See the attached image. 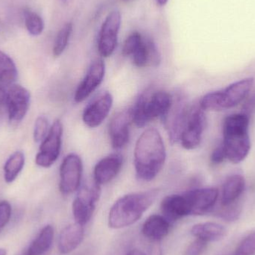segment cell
<instances>
[{
	"label": "cell",
	"mask_w": 255,
	"mask_h": 255,
	"mask_svg": "<svg viewBox=\"0 0 255 255\" xmlns=\"http://www.w3.org/2000/svg\"><path fill=\"white\" fill-rule=\"evenodd\" d=\"M85 236L84 226L75 223L61 231L58 238V250L61 254L73 253L82 244Z\"/></svg>",
	"instance_id": "obj_19"
},
{
	"label": "cell",
	"mask_w": 255,
	"mask_h": 255,
	"mask_svg": "<svg viewBox=\"0 0 255 255\" xmlns=\"http://www.w3.org/2000/svg\"><path fill=\"white\" fill-rule=\"evenodd\" d=\"M189 108L190 106H188L182 97H178L176 100L173 98L172 107L163 120L168 134L172 142L180 140V136L187 119Z\"/></svg>",
	"instance_id": "obj_13"
},
{
	"label": "cell",
	"mask_w": 255,
	"mask_h": 255,
	"mask_svg": "<svg viewBox=\"0 0 255 255\" xmlns=\"http://www.w3.org/2000/svg\"><path fill=\"white\" fill-rule=\"evenodd\" d=\"M24 19L27 31L31 35L38 36L44 29V22L40 15L30 9L24 10Z\"/></svg>",
	"instance_id": "obj_28"
},
{
	"label": "cell",
	"mask_w": 255,
	"mask_h": 255,
	"mask_svg": "<svg viewBox=\"0 0 255 255\" xmlns=\"http://www.w3.org/2000/svg\"><path fill=\"white\" fill-rule=\"evenodd\" d=\"M121 21V12L113 10L103 22L98 40V50L102 57L109 58L116 49Z\"/></svg>",
	"instance_id": "obj_10"
},
{
	"label": "cell",
	"mask_w": 255,
	"mask_h": 255,
	"mask_svg": "<svg viewBox=\"0 0 255 255\" xmlns=\"http://www.w3.org/2000/svg\"><path fill=\"white\" fill-rule=\"evenodd\" d=\"M73 203V214L76 223L85 226L91 220L101 196V185L95 180L85 183L79 187Z\"/></svg>",
	"instance_id": "obj_6"
},
{
	"label": "cell",
	"mask_w": 255,
	"mask_h": 255,
	"mask_svg": "<svg viewBox=\"0 0 255 255\" xmlns=\"http://www.w3.org/2000/svg\"><path fill=\"white\" fill-rule=\"evenodd\" d=\"M169 232V222L163 216H150L142 225L143 236L153 242L161 241Z\"/></svg>",
	"instance_id": "obj_21"
},
{
	"label": "cell",
	"mask_w": 255,
	"mask_h": 255,
	"mask_svg": "<svg viewBox=\"0 0 255 255\" xmlns=\"http://www.w3.org/2000/svg\"><path fill=\"white\" fill-rule=\"evenodd\" d=\"M30 93L19 85H12L7 91V111L9 121L18 124L25 118L30 105Z\"/></svg>",
	"instance_id": "obj_12"
},
{
	"label": "cell",
	"mask_w": 255,
	"mask_h": 255,
	"mask_svg": "<svg viewBox=\"0 0 255 255\" xmlns=\"http://www.w3.org/2000/svg\"><path fill=\"white\" fill-rule=\"evenodd\" d=\"M157 1V4L160 6H164L165 4H166V3L168 2L169 0H156Z\"/></svg>",
	"instance_id": "obj_38"
},
{
	"label": "cell",
	"mask_w": 255,
	"mask_h": 255,
	"mask_svg": "<svg viewBox=\"0 0 255 255\" xmlns=\"http://www.w3.org/2000/svg\"><path fill=\"white\" fill-rule=\"evenodd\" d=\"M113 102L112 94L106 91L88 105L82 116L85 125L90 128L100 127L109 116Z\"/></svg>",
	"instance_id": "obj_15"
},
{
	"label": "cell",
	"mask_w": 255,
	"mask_h": 255,
	"mask_svg": "<svg viewBox=\"0 0 255 255\" xmlns=\"http://www.w3.org/2000/svg\"><path fill=\"white\" fill-rule=\"evenodd\" d=\"M235 255H255V232L250 234L241 241Z\"/></svg>",
	"instance_id": "obj_31"
},
{
	"label": "cell",
	"mask_w": 255,
	"mask_h": 255,
	"mask_svg": "<svg viewBox=\"0 0 255 255\" xmlns=\"http://www.w3.org/2000/svg\"><path fill=\"white\" fill-rule=\"evenodd\" d=\"M49 122L46 118L39 117L36 120L34 128V139L36 142H43L49 133Z\"/></svg>",
	"instance_id": "obj_30"
},
{
	"label": "cell",
	"mask_w": 255,
	"mask_h": 255,
	"mask_svg": "<svg viewBox=\"0 0 255 255\" xmlns=\"http://www.w3.org/2000/svg\"><path fill=\"white\" fill-rule=\"evenodd\" d=\"M254 84L253 78L242 79L222 91L208 93L202 97L199 106L203 111L220 112L235 107L248 95Z\"/></svg>",
	"instance_id": "obj_5"
},
{
	"label": "cell",
	"mask_w": 255,
	"mask_h": 255,
	"mask_svg": "<svg viewBox=\"0 0 255 255\" xmlns=\"http://www.w3.org/2000/svg\"><path fill=\"white\" fill-rule=\"evenodd\" d=\"M73 32V23L71 22L64 24L57 34L53 46V55L57 58L59 57L67 48L70 36Z\"/></svg>",
	"instance_id": "obj_27"
},
{
	"label": "cell",
	"mask_w": 255,
	"mask_h": 255,
	"mask_svg": "<svg viewBox=\"0 0 255 255\" xmlns=\"http://www.w3.org/2000/svg\"><path fill=\"white\" fill-rule=\"evenodd\" d=\"M173 97L166 91H156L151 95L142 94L131 109L132 121L136 127L142 128L153 120L163 121L170 110Z\"/></svg>",
	"instance_id": "obj_4"
},
{
	"label": "cell",
	"mask_w": 255,
	"mask_h": 255,
	"mask_svg": "<svg viewBox=\"0 0 255 255\" xmlns=\"http://www.w3.org/2000/svg\"><path fill=\"white\" fill-rule=\"evenodd\" d=\"M62 135V124L57 120L41 142L39 152L36 155V164L40 167L49 168L56 161L61 151Z\"/></svg>",
	"instance_id": "obj_8"
},
{
	"label": "cell",
	"mask_w": 255,
	"mask_h": 255,
	"mask_svg": "<svg viewBox=\"0 0 255 255\" xmlns=\"http://www.w3.org/2000/svg\"><path fill=\"white\" fill-rule=\"evenodd\" d=\"M131 57L133 64L139 68L157 67L161 61V56L157 46L148 37H142L140 45Z\"/></svg>",
	"instance_id": "obj_18"
},
{
	"label": "cell",
	"mask_w": 255,
	"mask_h": 255,
	"mask_svg": "<svg viewBox=\"0 0 255 255\" xmlns=\"http://www.w3.org/2000/svg\"><path fill=\"white\" fill-rule=\"evenodd\" d=\"M245 178L241 175L229 177L222 190L221 205L227 206L238 202L245 190Z\"/></svg>",
	"instance_id": "obj_22"
},
{
	"label": "cell",
	"mask_w": 255,
	"mask_h": 255,
	"mask_svg": "<svg viewBox=\"0 0 255 255\" xmlns=\"http://www.w3.org/2000/svg\"><path fill=\"white\" fill-rule=\"evenodd\" d=\"M7 255V252L4 249H0V255Z\"/></svg>",
	"instance_id": "obj_39"
},
{
	"label": "cell",
	"mask_w": 255,
	"mask_h": 255,
	"mask_svg": "<svg viewBox=\"0 0 255 255\" xmlns=\"http://www.w3.org/2000/svg\"><path fill=\"white\" fill-rule=\"evenodd\" d=\"M160 210L163 217L169 223L189 216L188 208L184 195L173 194L166 196L160 204Z\"/></svg>",
	"instance_id": "obj_20"
},
{
	"label": "cell",
	"mask_w": 255,
	"mask_h": 255,
	"mask_svg": "<svg viewBox=\"0 0 255 255\" xmlns=\"http://www.w3.org/2000/svg\"><path fill=\"white\" fill-rule=\"evenodd\" d=\"M131 123H133L131 109L123 111L112 118L109 124V135L114 148L119 149L127 145Z\"/></svg>",
	"instance_id": "obj_16"
},
{
	"label": "cell",
	"mask_w": 255,
	"mask_h": 255,
	"mask_svg": "<svg viewBox=\"0 0 255 255\" xmlns=\"http://www.w3.org/2000/svg\"><path fill=\"white\" fill-rule=\"evenodd\" d=\"M106 73V64L103 60L96 59L91 63L85 79L81 82L74 96L75 102L82 103L88 99L103 82Z\"/></svg>",
	"instance_id": "obj_14"
},
{
	"label": "cell",
	"mask_w": 255,
	"mask_h": 255,
	"mask_svg": "<svg viewBox=\"0 0 255 255\" xmlns=\"http://www.w3.org/2000/svg\"><path fill=\"white\" fill-rule=\"evenodd\" d=\"M223 207V210L220 212V216L222 218L227 221H233L237 220L241 214V207L238 205V202L232 204V205H227V206Z\"/></svg>",
	"instance_id": "obj_32"
},
{
	"label": "cell",
	"mask_w": 255,
	"mask_h": 255,
	"mask_svg": "<svg viewBox=\"0 0 255 255\" xmlns=\"http://www.w3.org/2000/svg\"><path fill=\"white\" fill-rule=\"evenodd\" d=\"M7 92L4 88L0 85V115L7 110Z\"/></svg>",
	"instance_id": "obj_36"
},
{
	"label": "cell",
	"mask_w": 255,
	"mask_h": 255,
	"mask_svg": "<svg viewBox=\"0 0 255 255\" xmlns=\"http://www.w3.org/2000/svg\"><path fill=\"white\" fill-rule=\"evenodd\" d=\"M127 255H146L145 253L139 250H132L128 253Z\"/></svg>",
	"instance_id": "obj_37"
},
{
	"label": "cell",
	"mask_w": 255,
	"mask_h": 255,
	"mask_svg": "<svg viewBox=\"0 0 255 255\" xmlns=\"http://www.w3.org/2000/svg\"><path fill=\"white\" fill-rule=\"evenodd\" d=\"M250 117L247 114H236L226 118L223 124V148L226 158L234 163L242 162L251 148Z\"/></svg>",
	"instance_id": "obj_3"
},
{
	"label": "cell",
	"mask_w": 255,
	"mask_h": 255,
	"mask_svg": "<svg viewBox=\"0 0 255 255\" xmlns=\"http://www.w3.org/2000/svg\"><path fill=\"white\" fill-rule=\"evenodd\" d=\"M189 215H203L213 209L219 197L217 188L195 189L184 193Z\"/></svg>",
	"instance_id": "obj_11"
},
{
	"label": "cell",
	"mask_w": 255,
	"mask_h": 255,
	"mask_svg": "<svg viewBox=\"0 0 255 255\" xmlns=\"http://www.w3.org/2000/svg\"><path fill=\"white\" fill-rule=\"evenodd\" d=\"M208 243L196 238L194 242L192 243L187 250V255H201L205 249H206Z\"/></svg>",
	"instance_id": "obj_34"
},
{
	"label": "cell",
	"mask_w": 255,
	"mask_h": 255,
	"mask_svg": "<svg viewBox=\"0 0 255 255\" xmlns=\"http://www.w3.org/2000/svg\"><path fill=\"white\" fill-rule=\"evenodd\" d=\"M16 65L10 57L0 50V83L11 85L17 78Z\"/></svg>",
	"instance_id": "obj_26"
},
{
	"label": "cell",
	"mask_w": 255,
	"mask_h": 255,
	"mask_svg": "<svg viewBox=\"0 0 255 255\" xmlns=\"http://www.w3.org/2000/svg\"><path fill=\"white\" fill-rule=\"evenodd\" d=\"M226 158V151L223 148V145H221L216 148L213 151L211 156V161L214 165L220 164Z\"/></svg>",
	"instance_id": "obj_35"
},
{
	"label": "cell",
	"mask_w": 255,
	"mask_h": 255,
	"mask_svg": "<svg viewBox=\"0 0 255 255\" xmlns=\"http://www.w3.org/2000/svg\"><path fill=\"white\" fill-rule=\"evenodd\" d=\"M191 234L195 238L205 242H215L220 241L226 236V229L224 226L218 223H199L193 226Z\"/></svg>",
	"instance_id": "obj_23"
},
{
	"label": "cell",
	"mask_w": 255,
	"mask_h": 255,
	"mask_svg": "<svg viewBox=\"0 0 255 255\" xmlns=\"http://www.w3.org/2000/svg\"><path fill=\"white\" fill-rule=\"evenodd\" d=\"M123 157L121 154H112L100 160L94 168V179L100 185L112 181L121 172Z\"/></svg>",
	"instance_id": "obj_17"
},
{
	"label": "cell",
	"mask_w": 255,
	"mask_h": 255,
	"mask_svg": "<svg viewBox=\"0 0 255 255\" xmlns=\"http://www.w3.org/2000/svg\"><path fill=\"white\" fill-rule=\"evenodd\" d=\"M11 217V206L7 201L0 202V232L7 226Z\"/></svg>",
	"instance_id": "obj_33"
},
{
	"label": "cell",
	"mask_w": 255,
	"mask_h": 255,
	"mask_svg": "<svg viewBox=\"0 0 255 255\" xmlns=\"http://www.w3.org/2000/svg\"><path fill=\"white\" fill-rule=\"evenodd\" d=\"M25 155L22 151H15L7 159L4 166V178L7 184L13 182L23 169Z\"/></svg>",
	"instance_id": "obj_25"
},
{
	"label": "cell",
	"mask_w": 255,
	"mask_h": 255,
	"mask_svg": "<svg viewBox=\"0 0 255 255\" xmlns=\"http://www.w3.org/2000/svg\"><path fill=\"white\" fill-rule=\"evenodd\" d=\"M157 196L158 190L154 189L123 196L111 208L109 227L121 229L134 224L154 203Z\"/></svg>",
	"instance_id": "obj_2"
},
{
	"label": "cell",
	"mask_w": 255,
	"mask_h": 255,
	"mask_svg": "<svg viewBox=\"0 0 255 255\" xmlns=\"http://www.w3.org/2000/svg\"><path fill=\"white\" fill-rule=\"evenodd\" d=\"M142 40V36L137 31L130 34L126 40L123 47V55L124 56H132Z\"/></svg>",
	"instance_id": "obj_29"
},
{
	"label": "cell",
	"mask_w": 255,
	"mask_h": 255,
	"mask_svg": "<svg viewBox=\"0 0 255 255\" xmlns=\"http://www.w3.org/2000/svg\"><path fill=\"white\" fill-rule=\"evenodd\" d=\"M54 235L52 226H45L22 255H44L53 244Z\"/></svg>",
	"instance_id": "obj_24"
},
{
	"label": "cell",
	"mask_w": 255,
	"mask_h": 255,
	"mask_svg": "<svg viewBox=\"0 0 255 255\" xmlns=\"http://www.w3.org/2000/svg\"><path fill=\"white\" fill-rule=\"evenodd\" d=\"M122 1H130V0H122Z\"/></svg>",
	"instance_id": "obj_40"
},
{
	"label": "cell",
	"mask_w": 255,
	"mask_h": 255,
	"mask_svg": "<svg viewBox=\"0 0 255 255\" xmlns=\"http://www.w3.org/2000/svg\"><path fill=\"white\" fill-rule=\"evenodd\" d=\"M205 125V111L201 109L199 104L189 108L185 124L180 136L181 145L187 150L197 148L200 145Z\"/></svg>",
	"instance_id": "obj_7"
},
{
	"label": "cell",
	"mask_w": 255,
	"mask_h": 255,
	"mask_svg": "<svg viewBox=\"0 0 255 255\" xmlns=\"http://www.w3.org/2000/svg\"><path fill=\"white\" fill-rule=\"evenodd\" d=\"M83 164L77 154L66 156L60 167L59 189L63 195H70L79 190L81 186Z\"/></svg>",
	"instance_id": "obj_9"
},
{
	"label": "cell",
	"mask_w": 255,
	"mask_h": 255,
	"mask_svg": "<svg viewBox=\"0 0 255 255\" xmlns=\"http://www.w3.org/2000/svg\"><path fill=\"white\" fill-rule=\"evenodd\" d=\"M166 158V148L158 130L155 128L145 130L136 141L133 154L138 179L152 181L161 170Z\"/></svg>",
	"instance_id": "obj_1"
}]
</instances>
